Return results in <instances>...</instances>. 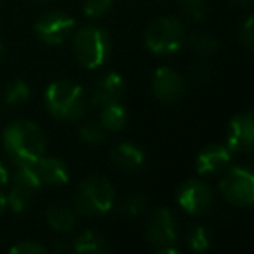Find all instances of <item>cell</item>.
<instances>
[{
  "instance_id": "cell-1",
  "label": "cell",
  "mask_w": 254,
  "mask_h": 254,
  "mask_svg": "<svg viewBox=\"0 0 254 254\" xmlns=\"http://www.w3.org/2000/svg\"><path fill=\"white\" fill-rule=\"evenodd\" d=\"M2 146L14 166H32L46 153V136L32 120H14L4 129Z\"/></svg>"
},
{
  "instance_id": "cell-2",
  "label": "cell",
  "mask_w": 254,
  "mask_h": 254,
  "mask_svg": "<svg viewBox=\"0 0 254 254\" xmlns=\"http://www.w3.org/2000/svg\"><path fill=\"white\" fill-rule=\"evenodd\" d=\"M46 108L54 119L63 122H75L85 115L89 98L84 87L71 80H56L46 89L44 94Z\"/></svg>"
},
{
  "instance_id": "cell-3",
  "label": "cell",
  "mask_w": 254,
  "mask_h": 254,
  "mask_svg": "<svg viewBox=\"0 0 254 254\" xmlns=\"http://www.w3.org/2000/svg\"><path fill=\"white\" fill-rule=\"evenodd\" d=\"M71 49H73L75 60L82 68L96 70L108 61L112 54V39L106 30L89 25L75 32Z\"/></svg>"
},
{
  "instance_id": "cell-4",
  "label": "cell",
  "mask_w": 254,
  "mask_h": 254,
  "mask_svg": "<svg viewBox=\"0 0 254 254\" xmlns=\"http://www.w3.org/2000/svg\"><path fill=\"white\" fill-rule=\"evenodd\" d=\"M115 205V190L108 178L91 176L84 180L75 193V211L85 216H103Z\"/></svg>"
},
{
  "instance_id": "cell-5",
  "label": "cell",
  "mask_w": 254,
  "mask_h": 254,
  "mask_svg": "<svg viewBox=\"0 0 254 254\" xmlns=\"http://www.w3.org/2000/svg\"><path fill=\"white\" fill-rule=\"evenodd\" d=\"M187 42V28L178 18L162 16L153 19L145 33V46L157 56L174 54Z\"/></svg>"
},
{
  "instance_id": "cell-6",
  "label": "cell",
  "mask_w": 254,
  "mask_h": 254,
  "mask_svg": "<svg viewBox=\"0 0 254 254\" xmlns=\"http://www.w3.org/2000/svg\"><path fill=\"white\" fill-rule=\"evenodd\" d=\"M219 191L228 204L249 207L254 202V174L249 167H228L219 181Z\"/></svg>"
},
{
  "instance_id": "cell-7",
  "label": "cell",
  "mask_w": 254,
  "mask_h": 254,
  "mask_svg": "<svg viewBox=\"0 0 254 254\" xmlns=\"http://www.w3.org/2000/svg\"><path fill=\"white\" fill-rule=\"evenodd\" d=\"M77 26L75 19L63 11H51L42 14L35 21V35L47 46H60L70 35Z\"/></svg>"
},
{
  "instance_id": "cell-8",
  "label": "cell",
  "mask_w": 254,
  "mask_h": 254,
  "mask_svg": "<svg viewBox=\"0 0 254 254\" xmlns=\"http://www.w3.org/2000/svg\"><path fill=\"white\" fill-rule=\"evenodd\" d=\"M178 205L185 212L191 216H198L207 212L214 202V191L205 181L202 180H188L178 188L176 193Z\"/></svg>"
},
{
  "instance_id": "cell-9",
  "label": "cell",
  "mask_w": 254,
  "mask_h": 254,
  "mask_svg": "<svg viewBox=\"0 0 254 254\" xmlns=\"http://www.w3.org/2000/svg\"><path fill=\"white\" fill-rule=\"evenodd\" d=\"M152 92L162 103H178L187 94V82L176 70L160 66L152 77Z\"/></svg>"
},
{
  "instance_id": "cell-10",
  "label": "cell",
  "mask_w": 254,
  "mask_h": 254,
  "mask_svg": "<svg viewBox=\"0 0 254 254\" xmlns=\"http://www.w3.org/2000/svg\"><path fill=\"white\" fill-rule=\"evenodd\" d=\"M254 146V119L253 112H240L230 120L226 148L232 153H249Z\"/></svg>"
},
{
  "instance_id": "cell-11",
  "label": "cell",
  "mask_w": 254,
  "mask_h": 254,
  "mask_svg": "<svg viewBox=\"0 0 254 254\" xmlns=\"http://www.w3.org/2000/svg\"><path fill=\"white\" fill-rule=\"evenodd\" d=\"M146 239L155 247L176 244L178 240V221L173 211L167 207L157 209L152 214L146 226Z\"/></svg>"
},
{
  "instance_id": "cell-12",
  "label": "cell",
  "mask_w": 254,
  "mask_h": 254,
  "mask_svg": "<svg viewBox=\"0 0 254 254\" xmlns=\"http://www.w3.org/2000/svg\"><path fill=\"white\" fill-rule=\"evenodd\" d=\"M124 91H126L124 78L117 71H108V73H103L101 77L96 78V82L92 84L89 101L101 108V106L110 105V103L120 101Z\"/></svg>"
},
{
  "instance_id": "cell-13",
  "label": "cell",
  "mask_w": 254,
  "mask_h": 254,
  "mask_svg": "<svg viewBox=\"0 0 254 254\" xmlns=\"http://www.w3.org/2000/svg\"><path fill=\"white\" fill-rule=\"evenodd\" d=\"M232 164V152L223 145H209L197 157V173L200 176L218 174L226 171Z\"/></svg>"
},
{
  "instance_id": "cell-14",
  "label": "cell",
  "mask_w": 254,
  "mask_h": 254,
  "mask_svg": "<svg viewBox=\"0 0 254 254\" xmlns=\"http://www.w3.org/2000/svg\"><path fill=\"white\" fill-rule=\"evenodd\" d=\"M33 169L37 171L42 185L49 187H63L70 181V171L68 166L61 159L56 157H40L35 164H32Z\"/></svg>"
},
{
  "instance_id": "cell-15",
  "label": "cell",
  "mask_w": 254,
  "mask_h": 254,
  "mask_svg": "<svg viewBox=\"0 0 254 254\" xmlns=\"http://www.w3.org/2000/svg\"><path fill=\"white\" fill-rule=\"evenodd\" d=\"M112 162L124 171H139L146 164V153L136 143L124 141L112 150Z\"/></svg>"
},
{
  "instance_id": "cell-16",
  "label": "cell",
  "mask_w": 254,
  "mask_h": 254,
  "mask_svg": "<svg viewBox=\"0 0 254 254\" xmlns=\"http://www.w3.org/2000/svg\"><path fill=\"white\" fill-rule=\"evenodd\" d=\"M71 249L78 254H106L110 253V244L101 233L94 230H85L75 239Z\"/></svg>"
},
{
  "instance_id": "cell-17",
  "label": "cell",
  "mask_w": 254,
  "mask_h": 254,
  "mask_svg": "<svg viewBox=\"0 0 254 254\" xmlns=\"http://www.w3.org/2000/svg\"><path fill=\"white\" fill-rule=\"evenodd\" d=\"M127 115L126 106L120 101L117 103H110V105L101 106V115H99V124L105 127L108 132H119L122 131L124 127L127 126Z\"/></svg>"
},
{
  "instance_id": "cell-18",
  "label": "cell",
  "mask_w": 254,
  "mask_h": 254,
  "mask_svg": "<svg viewBox=\"0 0 254 254\" xmlns=\"http://www.w3.org/2000/svg\"><path fill=\"white\" fill-rule=\"evenodd\" d=\"M46 221L54 232L70 233L77 226V214L73 209L64 207V205H54L46 212Z\"/></svg>"
},
{
  "instance_id": "cell-19",
  "label": "cell",
  "mask_w": 254,
  "mask_h": 254,
  "mask_svg": "<svg viewBox=\"0 0 254 254\" xmlns=\"http://www.w3.org/2000/svg\"><path fill=\"white\" fill-rule=\"evenodd\" d=\"M12 187L28 191L30 195H35L42 187V181H40L37 171L33 169V166H16V173L12 176Z\"/></svg>"
},
{
  "instance_id": "cell-20",
  "label": "cell",
  "mask_w": 254,
  "mask_h": 254,
  "mask_svg": "<svg viewBox=\"0 0 254 254\" xmlns=\"http://www.w3.org/2000/svg\"><path fill=\"white\" fill-rule=\"evenodd\" d=\"M30 94H32V92H30L28 84H26L25 80H21V78H16V80L9 82V84L5 85L2 98H4L5 106L16 108V106L25 105L30 99Z\"/></svg>"
},
{
  "instance_id": "cell-21",
  "label": "cell",
  "mask_w": 254,
  "mask_h": 254,
  "mask_svg": "<svg viewBox=\"0 0 254 254\" xmlns=\"http://www.w3.org/2000/svg\"><path fill=\"white\" fill-rule=\"evenodd\" d=\"M78 134H80V139L84 143H87V145H101V143L106 141V138H108V131H106L105 127L98 122H87L84 124V126L80 127V131H78Z\"/></svg>"
},
{
  "instance_id": "cell-22",
  "label": "cell",
  "mask_w": 254,
  "mask_h": 254,
  "mask_svg": "<svg viewBox=\"0 0 254 254\" xmlns=\"http://www.w3.org/2000/svg\"><path fill=\"white\" fill-rule=\"evenodd\" d=\"M187 240H188V247L191 251L202 253V251H207L209 246H211V232L204 225H195L188 232Z\"/></svg>"
},
{
  "instance_id": "cell-23",
  "label": "cell",
  "mask_w": 254,
  "mask_h": 254,
  "mask_svg": "<svg viewBox=\"0 0 254 254\" xmlns=\"http://www.w3.org/2000/svg\"><path fill=\"white\" fill-rule=\"evenodd\" d=\"M188 44H190L191 51H195L200 56H211L219 49V42L212 35H207V33H197V35H193L188 40Z\"/></svg>"
},
{
  "instance_id": "cell-24",
  "label": "cell",
  "mask_w": 254,
  "mask_h": 254,
  "mask_svg": "<svg viewBox=\"0 0 254 254\" xmlns=\"http://www.w3.org/2000/svg\"><path fill=\"white\" fill-rule=\"evenodd\" d=\"M32 200H33V195H30L25 190H19L16 187H12L11 191L7 193V207L12 212H16V214L25 212L32 205Z\"/></svg>"
},
{
  "instance_id": "cell-25",
  "label": "cell",
  "mask_w": 254,
  "mask_h": 254,
  "mask_svg": "<svg viewBox=\"0 0 254 254\" xmlns=\"http://www.w3.org/2000/svg\"><path fill=\"white\" fill-rule=\"evenodd\" d=\"M146 207V202L143 195H131L124 198L119 204V214L124 218H138Z\"/></svg>"
},
{
  "instance_id": "cell-26",
  "label": "cell",
  "mask_w": 254,
  "mask_h": 254,
  "mask_svg": "<svg viewBox=\"0 0 254 254\" xmlns=\"http://www.w3.org/2000/svg\"><path fill=\"white\" fill-rule=\"evenodd\" d=\"M113 7V0H85L84 2V14L87 18L92 19H99L103 16H106Z\"/></svg>"
},
{
  "instance_id": "cell-27",
  "label": "cell",
  "mask_w": 254,
  "mask_h": 254,
  "mask_svg": "<svg viewBox=\"0 0 254 254\" xmlns=\"http://www.w3.org/2000/svg\"><path fill=\"white\" fill-rule=\"evenodd\" d=\"M181 11L193 21H200L207 9V0H178Z\"/></svg>"
},
{
  "instance_id": "cell-28",
  "label": "cell",
  "mask_w": 254,
  "mask_h": 254,
  "mask_svg": "<svg viewBox=\"0 0 254 254\" xmlns=\"http://www.w3.org/2000/svg\"><path fill=\"white\" fill-rule=\"evenodd\" d=\"M12 254H46V246L35 242V240H21L16 246L11 247Z\"/></svg>"
},
{
  "instance_id": "cell-29",
  "label": "cell",
  "mask_w": 254,
  "mask_h": 254,
  "mask_svg": "<svg viewBox=\"0 0 254 254\" xmlns=\"http://www.w3.org/2000/svg\"><path fill=\"white\" fill-rule=\"evenodd\" d=\"M239 39L247 49H253L254 44V32H253V16H247L246 21L240 25L239 30Z\"/></svg>"
},
{
  "instance_id": "cell-30",
  "label": "cell",
  "mask_w": 254,
  "mask_h": 254,
  "mask_svg": "<svg viewBox=\"0 0 254 254\" xmlns=\"http://www.w3.org/2000/svg\"><path fill=\"white\" fill-rule=\"evenodd\" d=\"M190 77L195 84H205V82L211 78V70H209L207 64L204 63H197L190 71Z\"/></svg>"
},
{
  "instance_id": "cell-31",
  "label": "cell",
  "mask_w": 254,
  "mask_h": 254,
  "mask_svg": "<svg viewBox=\"0 0 254 254\" xmlns=\"http://www.w3.org/2000/svg\"><path fill=\"white\" fill-rule=\"evenodd\" d=\"M157 253H159V254H180V249H178V247H174V244H169V246L157 247Z\"/></svg>"
},
{
  "instance_id": "cell-32",
  "label": "cell",
  "mask_w": 254,
  "mask_h": 254,
  "mask_svg": "<svg viewBox=\"0 0 254 254\" xmlns=\"http://www.w3.org/2000/svg\"><path fill=\"white\" fill-rule=\"evenodd\" d=\"M9 181V174H7V169L2 162H0V188L4 187L5 183Z\"/></svg>"
},
{
  "instance_id": "cell-33",
  "label": "cell",
  "mask_w": 254,
  "mask_h": 254,
  "mask_svg": "<svg viewBox=\"0 0 254 254\" xmlns=\"http://www.w3.org/2000/svg\"><path fill=\"white\" fill-rule=\"evenodd\" d=\"M7 209V193L5 191H2V188H0V214Z\"/></svg>"
},
{
  "instance_id": "cell-34",
  "label": "cell",
  "mask_w": 254,
  "mask_h": 254,
  "mask_svg": "<svg viewBox=\"0 0 254 254\" xmlns=\"http://www.w3.org/2000/svg\"><path fill=\"white\" fill-rule=\"evenodd\" d=\"M233 5H239V7H247V5L253 2V0H230Z\"/></svg>"
},
{
  "instance_id": "cell-35",
  "label": "cell",
  "mask_w": 254,
  "mask_h": 254,
  "mask_svg": "<svg viewBox=\"0 0 254 254\" xmlns=\"http://www.w3.org/2000/svg\"><path fill=\"white\" fill-rule=\"evenodd\" d=\"M4 54V44H2V40H0V56Z\"/></svg>"
}]
</instances>
